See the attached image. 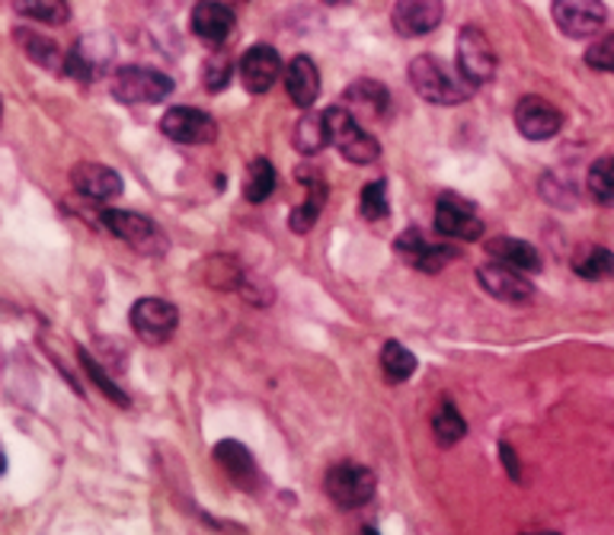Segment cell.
<instances>
[{
    "label": "cell",
    "mask_w": 614,
    "mask_h": 535,
    "mask_svg": "<svg viewBox=\"0 0 614 535\" xmlns=\"http://www.w3.org/2000/svg\"><path fill=\"white\" fill-rule=\"evenodd\" d=\"M410 84L426 103H436V107H461L474 94V87L461 77V71H451L433 55H419L410 61Z\"/></svg>",
    "instance_id": "cell-1"
},
{
    "label": "cell",
    "mask_w": 614,
    "mask_h": 535,
    "mask_svg": "<svg viewBox=\"0 0 614 535\" xmlns=\"http://www.w3.org/2000/svg\"><path fill=\"white\" fill-rule=\"evenodd\" d=\"M173 94V80L164 71L125 64L112 74V97L125 107H154Z\"/></svg>",
    "instance_id": "cell-2"
},
{
    "label": "cell",
    "mask_w": 614,
    "mask_h": 535,
    "mask_svg": "<svg viewBox=\"0 0 614 535\" xmlns=\"http://www.w3.org/2000/svg\"><path fill=\"white\" fill-rule=\"evenodd\" d=\"M327 125H330V145L349 164H372L381 158L378 138L372 132H365V125L349 110H342V107L327 110Z\"/></svg>",
    "instance_id": "cell-3"
},
{
    "label": "cell",
    "mask_w": 614,
    "mask_h": 535,
    "mask_svg": "<svg viewBox=\"0 0 614 535\" xmlns=\"http://www.w3.org/2000/svg\"><path fill=\"white\" fill-rule=\"evenodd\" d=\"M375 487H378L375 472L359 462H339L327 472V494L342 510H359V507L372 503Z\"/></svg>",
    "instance_id": "cell-4"
},
{
    "label": "cell",
    "mask_w": 614,
    "mask_h": 535,
    "mask_svg": "<svg viewBox=\"0 0 614 535\" xmlns=\"http://www.w3.org/2000/svg\"><path fill=\"white\" fill-rule=\"evenodd\" d=\"M458 71L461 77L477 90L480 84H490L497 74V52L487 39L484 29L477 26H464L458 33Z\"/></svg>",
    "instance_id": "cell-5"
},
{
    "label": "cell",
    "mask_w": 614,
    "mask_h": 535,
    "mask_svg": "<svg viewBox=\"0 0 614 535\" xmlns=\"http://www.w3.org/2000/svg\"><path fill=\"white\" fill-rule=\"evenodd\" d=\"M128 318H131V331L151 347L167 344L179 327V311L167 298H138Z\"/></svg>",
    "instance_id": "cell-6"
},
{
    "label": "cell",
    "mask_w": 614,
    "mask_h": 535,
    "mask_svg": "<svg viewBox=\"0 0 614 535\" xmlns=\"http://www.w3.org/2000/svg\"><path fill=\"white\" fill-rule=\"evenodd\" d=\"M100 222H103V228L110 232L112 238L125 240L128 247H135V250H141V253H161V250H167V240L161 235V228H158L151 219L138 215V212L103 209V212H100Z\"/></svg>",
    "instance_id": "cell-7"
},
{
    "label": "cell",
    "mask_w": 614,
    "mask_h": 535,
    "mask_svg": "<svg viewBox=\"0 0 614 535\" xmlns=\"http://www.w3.org/2000/svg\"><path fill=\"white\" fill-rule=\"evenodd\" d=\"M554 23L563 36L569 39H586L596 36L605 26V3L602 0H551Z\"/></svg>",
    "instance_id": "cell-8"
},
{
    "label": "cell",
    "mask_w": 614,
    "mask_h": 535,
    "mask_svg": "<svg viewBox=\"0 0 614 535\" xmlns=\"http://www.w3.org/2000/svg\"><path fill=\"white\" fill-rule=\"evenodd\" d=\"M161 132L176 145H212L218 138V122L192 107H173L161 120Z\"/></svg>",
    "instance_id": "cell-9"
},
{
    "label": "cell",
    "mask_w": 614,
    "mask_h": 535,
    "mask_svg": "<svg viewBox=\"0 0 614 535\" xmlns=\"http://www.w3.org/2000/svg\"><path fill=\"white\" fill-rule=\"evenodd\" d=\"M446 16V0H397L391 10V26L403 39L429 36Z\"/></svg>",
    "instance_id": "cell-10"
},
{
    "label": "cell",
    "mask_w": 614,
    "mask_h": 535,
    "mask_svg": "<svg viewBox=\"0 0 614 535\" xmlns=\"http://www.w3.org/2000/svg\"><path fill=\"white\" fill-rule=\"evenodd\" d=\"M436 232L446 238L458 240H477L484 238V219L474 212V206L454 192L439 196L436 202Z\"/></svg>",
    "instance_id": "cell-11"
},
{
    "label": "cell",
    "mask_w": 614,
    "mask_h": 535,
    "mask_svg": "<svg viewBox=\"0 0 614 535\" xmlns=\"http://www.w3.org/2000/svg\"><path fill=\"white\" fill-rule=\"evenodd\" d=\"M477 279H480V289L487 296H493L497 301H505V304H525V301H531V296H535V286L525 279V273L515 270V266H509V263H500V260L484 263L477 270Z\"/></svg>",
    "instance_id": "cell-12"
},
{
    "label": "cell",
    "mask_w": 614,
    "mask_h": 535,
    "mask_svg": "<svg viewBox=\"0 0 614 535\" xmlns=\"http://www.w3.org/2000/svg\"><path fill=\"white\" fill-rule=\"evenodd\" d=\"M237 77L243 84L247 94L260 97V94H270L281 77V59L273 46H253L243 52V59L237 64Z\"/></svg>",
    "instance_id": "cell-13"
},
{
    "label": "cell",
    "mask_w": 614,
    "mask_h": 535,
    "mask_svg": "<svg viewBox=\"0 0 614 535\" xmlns=\"http://www.w3.org/2000/svg\"><path fill=\"white\" fill-rule=\"evenodd\" d=\"M339 107L349 110L359 122H378L388 116L391 110V94L385 84L372 80V77H362V80H352L342 97H339Z\"/></svg>",
    "instance_id": "cell-14"
},
{
    "label": "cell",
    "mask_w": 614,
    "mask_h": 535,
    "mask_svg": "<svg viewBox=\"0 0 614 535\" xmlns=\"http://www.w3.org/2000/svg\"><path fill=\"white\" fill-rule=\"evenodd\" d=\"M515 128L528 141H548L563 128V116H560L557 107H551L541 97H522L515 107Z\"/></svg>",
    "instance_id": "cell-15"
},
{
    "label": "cell",
    "mask_w": 614,
    "mask_h": 535,
    "mask_svg": "<svg viewBox=\"0 0 614 535\" xmlns=\"http://www.w3.org/2000/svg\"><path fill=\"white\" fill-rule=\"evenodd\" d=\"M110 39H103V36H87V39H80V42L67 52V59H64V74L74 77V80H80V84H90V80L100 77V71L110 67Z\"/></svg>",
    "instance_id": "cell-16"
},
{
    "label": "cell",
    "mask_w": 614,
    "mask_h": 535,
    "mask_svg": "<svg viewBox=\"0 0 614 535\" xmlns=\"http://www.w3.org/2000/svg\"><path fill=\"white\" fill-rule=\"evenodd\" d=\"M234 26H237V10L224 0H199L192 10V33L215 49L227 42Z\"/></svg>",
    "instance_id": "cell-17"
},
{
    "label": "cell",
    "mask_w": 614,
    "mask_h": 535,
    "mask_svg": "<svg viewBox=\"0 0 614 535\" xmlns=\"http://www.w3.org/2000/svg\"><path fill=\"white\" fill-rule=\"evenodd\" d=\"M298 183H301L308 192H304V202L288 215V228H291L295 235H308V232L314 228V222L321 219L330 189H327L324 174H317V171H311V167H301V171H298Z\"/></svg>",
    "instance_id": "cell-18"
},
{
    "label": "cell",
    "mask_w": 614,
    "mask_h": 535,
    "mask_svg": "<svg viewBox=\"0 0 614 535\" xmlns=\"http://www.w3.org/2000/svg\"><path fill=\"white\" fill-rule=\"evenodd\" d=\"M215 462L222 465V472L240 490H256L260 484H263V475H260V469H256V459H253V452L247 449V446H240V443H234V439H224L215 446Z\"/></svg>",
    "instance_id": "cell-19"
},
{
    "label": "cell",
    "mask_w": 614,
    "mask_h": 535,
    "mask_svg": "<svg viewBox=\"0 0 614 535\" xmlns=\"http://www.w3.org/2000/svg\"><path fill=\"white\" fill-rule=\"evenodd\" d=\"M285 90L298 110H311L321 97V71L308 55H295L285 67Z\"/></svg>",
    "instance_id": "cell-20"
},
{
    "label": "cell",
    "mask_w": 614,
    "mask_h": 535,
    "mask_svg": "<svg viewBox=\"0 0 614 535\" xmlns=\"http://www.w3.org/2000/svg\"><path fill=\"white\" fill-rule=\"evenodd\" d=\"M71 183L80 196L97 199V202H110L122 192V177L106 164H90V161L71 171Z\"/></svg>",
    "instance_id": "cell-21"
},
{
    "label": "cell",
    "mask_w": 614,
    "mask_h": 535,
    "mask_svg": "<svg viewBox=\"0 0 614 535\" xmlns=\"http://www.w3.org/2000/svg\"><path fill=\"white\" fill-rule=\"evenodd\" d=\"M13 39L20 42V49L26 52V59L36 61V64L46 67V71H61V74H64V59H67V52L58 49L55 39H49V36H42V33H36V29H16Z\"/></svg>",
    "instance_id": "cell-22"
},
{
    "label": "cell",
    "mask_w": 614,
    "mask_h": 535,
    "mask_svg": "<svg viewBox=\"0 0 614 535\" xmlns=\"http://www.w3.org/2000/svg\"><path fill=\"white\" fill-rule=\"evenodd\" d=\"M487 253L500 263H509L522 273H538L541 270V253L518 238H493L487 240Z\"/></svg>",
    "instance_id": "cell-23"
},
{
    "label": "cell",
    "mask_w": 614,
    "mask_h": 535,
    "mask_svg": "<svg viewBox=\"0 0 614 535\" xmlns=\"http://www.w3.org/2000/svg\"><path fill=\"white\" fill-rule=\"evenodd\" d=\"M295 148L308 158L321 154L324 148H330V125H327V113H304L301 122L295 125Z\"/></svg>",
    "instance_id": "cell-24"
},
{
    "label": "cell",
    "mask_w": 614,
    "mask_h": 535,
    "mask_svg": "<svg viewBox=\"0 0 614 535\" xmlns=\"http://www.w3.org/2000/svg\"><path fill=\"white\" fill-rule=\"evenodd\" d=\"M573 273L582 276V279H612L614 276V253L609 247H599V244H589V247H579L573 253Z\"/></svg>",
    "instance_id": "cell-25"
},
{
    "label": "cell",
    "mask_w": 614,
    "mask_h": 535,
    "mask_svg": "<svg viewBox=\"0 0 614 535\" xmlns=\"http://www.w3.org/2000/svg\"><path fill=\"white\" fill-rule=\"evenodd\" d=\"M13 10H16L23 20L46 23V26H61V23H67V16H71L67 0H13Z\"/></svg>",
    "instance_id": "cell-26"
},
{
    "label": "cell",
    "mask_w": 614,
    "mask_h": 535,
    "mask_svg": "<svg viewBox=\"0 0 614 535\" xmlns=\"http://www.w3.org/2000/svg\"><path fill=\"white\" fill-rule=\"evenodd\" d=\"M276 192V167L266 158L250 161L247 179H243V196L247 202H266Z\"/></svg>",
    "instance_id": "cell-27"
},
{
    "label": "cell",
    "mask_w": 614,
    "mask_h": 535,
    "mask_svg": "<svg viewBox=\"0 0 614 535\" xmlns=\"http://www.w3.org/2000/svg\"><path fill=\"white\" fill-rule=\"evenodd\" d=\"M199 276L205 279V286L212 289H237L247 276L243 270L230 260V257H209L202 266H199Z\"/></svg>",
    "instance_id": "cell-28"
},
{
    "label": "cell",
    "mask_w": 614,
    "mask_h": 535,
    "mask_svg": "<svg viewBox=\"0 0 614 535\" xmlns=\"http://www.w3.org/2000/svg\"><path fill=\"white\" fill-rule=\"evenodd\" d=\"M586 189L599 206H614V158H599L589 174H586Z\"/></svg>",
    "instance_id": "cell-29"
},
{
    "label": "cell",
    "mask_w": 614,
    "mask_h": 535,
    "mask_svg": "<svg viewBox=\"0 0 614 535\" xmlns=\"http://www.w3.org/2000/svg\"><path fill=\"white\" fill-rule=\"evenodd\" d=\"M433 436H436L439 446H454V443H461L467 436V423H464V416L458 414L454 405H442L436 411V416H433Z\"/></svg>",
    "instance_id": "cell-30"
},
{
    "label": "cell",
    "mask_w": 614,
    "mask_h": 535,
    "mask_svg": "<svg viewBox=\"0 0 614 535\" xmlns=\"http://www.w3.org/2000/svg\"><path fill=\"white\" fill-rule=\"evenodd\" d=\"M381 369H385V375L391 378V382H406L413 372H416V357L403 347V344H385V350H381Z\"/></svg>",
    "instance_id": "cell-31"
},
{
    "label": "cell",
    "mask_w": 614,
    "mask_h": 535,
    "mask_svg": "<svg viewBox=\"0 0 614 535\" xmlns=\"http://www.w3.org/2000/svg\"><path fill=\"white\" fill-rule=\"evenodd\" d=\"M359 206H362V219H368V222H381V219H388V212H391V202H388V183H385V179H372V183L362 189Z\"/></svg>",
    "instance_id": "cell-32"
},
{
    "label": "cell",
    "mask_w": 614,
    "mask_h": 535,
    "mask_svg": "<svg viewBox=\"0 0 614 535\" xmlns=\"http://www.w3.org/2000/svg\"><path fill=\"white\" fill-rule=\"evenodd\" d=\"M77 357H80V365L87 369V375L93 378V385H97V388H100V391H103V395H106L110 401H115L118 408H128V405H131V401H128V395H125V391H122V388H118V385L112 382L110 375H106V372H103V369L97 365V359L90 357V353H87L84 347L77 350Z\"/></svg>",
    "instance_id": "cell-33"
},
{
    "label": "cell",
    "mask_w": 614,
    "mask_h": 535,
    "mask_svg": "<svg viewBox=\"0 0 614 535\" xmlns=\"http://www.w3.org/2000/svg\"><path fill=\"white\" fill-rule=\"evenodd\" d=\"M230 77H234L230 59H227L224 52L209 55L205 67H202V84H205V90H209V94H222L224 87L230 84Z\"/></svg>",
    "instance_id": "cell-34"
},
{
    "label": "cell",
    "mask_w": 614,
    "mask_h": 535,
    "mask_svg": "<svg viewBox=\"0 0 614 535\" xmlns=\"http://www.w3.org/2000/svg\"><path fill=\"white\" fill-rule=\"evenodd\" d=\"M458 253L451 250V247H442V244H429L426 240V247H423V253L413 260V266L416 270H423V273H439V270H446L448 263L454 260Z\"/></svg>",
    "instance_id": "cell-35"
},
{
    "label": "cell",
    "mask_w": 614,
    "mask_h": 535,
    "mask_svg": "<svg viewBox=\"0 0 614 535\" xmlns=\"http://www.w3.org/2000/svg\"><path fill=\"white\" fill-rule=\"evenodd\" d=\"M586 64L596 67V71H605V74H614V33L612 36H602L599 42L589 46L586 52Z\"/></svg>",
    "instance_id": "cell-36"
},
{
    "label": "cell",
    "mask_w": 614,
    "mask_h": 535,
    "mask_svg": "<svg viewBox=\"0 0 614 535\" xmlns=\"http://www.w3.org/2000/svg\"><path fill=\"white\" fill-rule=\"evenodd\" d=\"M423 247H426V238H423V232H419V228H406L400 238L393 240V250H397V253H400V257H403L410 266H413V260L423 253Z\"/></svg>",
    "instance_id": "cell-37"
},
{
    "label": "cell",
    "mask_w": 614,
    "mask_h": 535,
    "mask_svg": "<svg viewBox=\"0 0 614 535\" xmlns=\"http://www.w3.org/2000/svg\"><path fill=\"white\" fill-rule=\"evenodd\" d=\"M500 462H503V469L509 472V477H512V481H522L518 456H515V449H512L509 443H500Z\"/></svg>",
    "instance_id": "cell-38"
},
{
    "label": "cell",
    "mask_w": 614,
    "mask_h": 535,
    "mask_svg": "<svg viewBox=\"0 0 614 535\" xmlns=\"http://www.w3.org/2000/svg\"><path fill=\"white\" fill-rule=\"evenodd\" d=\"M3 469H7V459H3V452H0V475H3Z\"/></svg>",
    "instance_id": "cell-39"
},
{
    "label": "cell",
    "mask_w": 614,
    "mask_h": 535,
    "mask_svg": "<svg viewBox=\"0 0 614 535\" xmlns=\"http://www.w3.org/2000/svg\"><path fill=\"white\" fill-rule=\"evenodd\" d=\"M0 120H3V103H0Z\"/></svg>",
    "instance_id": "cell-40"
}]
</instances>
